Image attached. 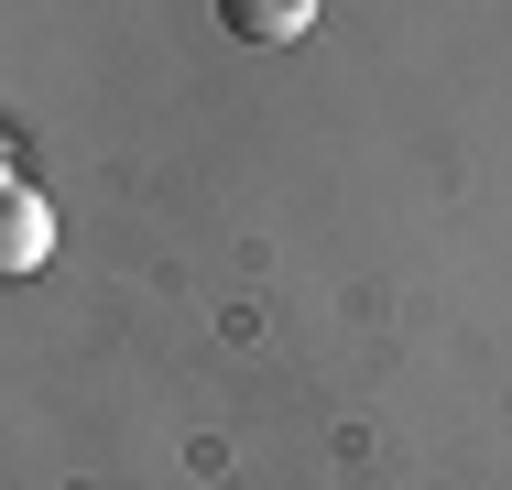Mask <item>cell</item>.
Listing matches in <instances>:
<instances>
[{
	"instance_id": "1",
	"label": "cell",
	"mask_w": 512,
	"mask_h": 490,
	"mask_svg": "<svg viewBox=\"0 0 512 490\" xmlns=\"http://www.w3.org/2000/svg\"><path fill=\"white\" fill-rule=\"evenodd\" d=\"M218 22L251 44V55H284V44H306V22H316V0H218Z\"/></svg>"
},
{
	"instance_id": "2",
	"label": "cell",
	"mask_w": 512,
	"mask_h": 490,
	"mask_svg": "<svg viewBox=\"0 0 512 490\" xmlns=\"http://www.w3.org/2000/svg\"><path fill=\"white\" fill-rule=\"evenodd\" d=\"M44 196H22V186H0V273H33L44 262Z\"/></svg>"
}]
</instances>
